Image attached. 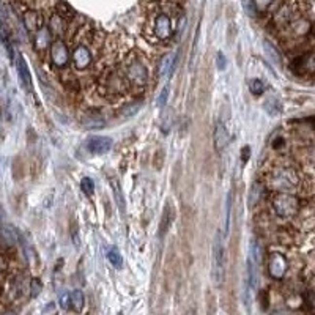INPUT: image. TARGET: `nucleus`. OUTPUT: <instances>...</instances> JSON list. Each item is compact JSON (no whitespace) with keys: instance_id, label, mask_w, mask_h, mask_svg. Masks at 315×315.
Here are the masks:
<instances>
[{"instance_id":"15","label":"nucleus","mask_w":315,"mask_h":315,"mask_svg":"<svg viewBox=\"0 0 315 315\" xmlns=\"http://www.w3.org/2000/svg\"><path fill=\"white\" fill-rule=\"evenodd\" d=\"M106 257L115 268H122L123 266V257H122V254H120V251L117 249V247H111V249H107Z\"/></svg>"},{"instance_id":"2","label":"nucleus","mask_w":315,"mask_h":315,"mask_svg":"<svg viewBox=\"0 0 315 315\" xmlns=\"http://www.w3.org/2000/svg\"><path fill=\"white\" fill-rule=\"evenodd\" d=\"M273 206L280 218H293L299 210V200L293 194L279 192L273 199Z\"/></svg>"},{"instance_id":"23","label":"nucleus","mask_w":315,"mask_h":315,"mask_svg":"<svg viewBox=\"0 0 315 315\" xmlns=\"http://www.w3.org/2000/svg\"><path fill=\"white\" fill-rule=\"evenodd\" d=\"M139 109H140V103H132L130 106H126L125 109L122 111V115L123 117H132L134 113H137Z\"/></svg>"},{"instance_id":"7","label":"nucleus","mask_w":315,"mask_h":315,"mask_svg":"<svg viewBox=\"0 0 315 315\" xmlns=\"http://www.w3.org/2000/svg\"><path fill=\"white\" fill-rule=\"evenodd\" d=\"M112 148V139L104 136H92L87 140V150L93 155H104Z\"/></svg>"},{"instance_id":"22","label":"nucleus","mask_w":315,"mask_h":315,"mask_svg":"<svg viewBox=\"0 0 315 315\" xmlns=\"http://www.w3.org/2000/svg\"><path fill=\"white\" fill-rule=\"evenodd\" d=\"M249 89L252 92V95H256V96H260L262 93L265 92V84L262 82L260 79H252L251 82H249Z\"/></svg>"},{"instance_id":"29","label":"nucleus","mask_w":315,"mask_h":315,"mask_svg":"<svg viewBox=\"0 0 315 315\" xmlns=\"http://www.w3.org/2000/svg\"><path fill=\"white\" fill-rule=\"evenodd\" d=\"M216 66L219 71H224L225 66H227V58L222 52H218V57H216Z\"/></svg>"},{"instance_id":"20","label":"nucleus","mask_w":315,"mask_h":315,"mask_svg":"<svg viewBox=\"0 0 315 315\" xmlns=\"http://www.w3.org/2000/svg\"><path fill=\"white\" fill-rule=\"evenodd\" d=\"M71 306L76 311H80L84 307V293L80 290L71 292Z\"/></svg>"},{"instance_id":"34","label":"nucleus","mask_w":315,"mask_h":315,"mask_svg":"<svg viewBox=\"0 0 315 315\" xmlns=\"http://www.w3.org/2000/svg\"><path fill=\"white\" fill-rule=\"evenodd\" d=\"M186 315H196V312H194V311H189Z\"/></svg>"},{"instance_id":"5","label":"nucleus","mask_w":315,"mask_h":315,"mask_svg":"<svg viewBox=\"0 0 315 315\" xmlns=\"http://www.w3.org/2000/svg\"><path fill=\"white\" fill-rule=\"evenodd\" d=\"M126 79L137 87L145 85L147 80H148V71H147L144 63H140L136 60V62H131L128 68H126Z\"/></svg>"},{"instance_id":"10","label":"nucleus","mask_w":315,"mask_h":315,"mask_svg":"<svg viewBox=\"0 0 315 315\" xmlns=\"http://www.w3.org/2000/svg\"><path fill=\"white\" fill-rule=\"evenodd\" d=\"M73 63L77 70H85L89 68L92 63V54L89 51V48L84 44H79L77 48L73 52Z\"/></svg>"},{"instance_id":"28","label":"nucleus","mask_w":315,"mask_h":315,"mask_svg":"<svg viewBox=\"0 0 315 315\" xmlns=\"http://www.w3.org/2000/svg\"><path fill=\"white\" fill-rule=\"evenodd\" d=\"M167 98H169V87H164L163 90H161V95L158 98V106L163 107L167 104Z\"/></svg>"},{"instance_id":"9","label":"nucleus","mask_w":315,"mask_h":315,"mask_svg":"<svg viewBox=\"0 0 315 315\" xmlns=\"http://www.w3.org/2000/svg\"><path fill=\"white\" fill-rule=\"evenodd\" d=\"M213 139H214V148H216V151L221 153L227 148V145L230 142V136H229V131H227V126L222 122H218L216 126H214Z\"/></svg>"},{"instance_id":"26","label":"nucleus","mask_w":315,"mask_h":315,"mask_svg":"<svg viewBox=\"0 0 315 315\" xmlns=\"http://www.w3.org/2000/svg\"><path fill=\"white\" fill-rule=\"evenodd\" d=\"M243 8L249 16H256L257 10H256V5H254V0H243Z\"/></svg>"},{"instance_id":"8","label":"nucleus","mask_w":315,"mask_h":315,"mask_svg":"<svg viewBox=\"0 0 315 315\" xmlns=\"http://www.w3.org/2000/svg\"><path fill=\"white\" fill-rule=\"evenodd\" d=\"M173 33L172 29V21L167 15H158V18L155 19V35L161 41H166L169 39Z\"/></svg>"},{"instance_id":"4","label":"nucleus","mask_w":315,"mask_h":315,"mask_svg":"<svg viewBox=\"0 0 315 315\" xmlns=\"http://www.w3.org/2000/svg\"><path fill=\"white\" fill-rule=\"evenodd\" d=\"M51 60L57 68H65L70 63V51L62 39H56L51 44Z\"/></svg>"},{"instance_id":"1","label":"nucleus","mask_w":315,"mask_h":315,"mask_svg":"<svg viewBox=\"0 0 315 315\" xmlns=\"http://www.w3.org/2000/svg\"><path fill=\"white\" fill-rule=\"evenodd\" d=\"M225 278V252H224V243L222 235L218 233L216 241L213 246V280L218 287L224 284Z\"/></svg>"},{"instance_id":"33","label":"nucleus","mask_w":315,"mask_h":315,"mask_svg":"<svg viewBox=\"0 0 315 315\" xmlns=\"http://www.w3.org/2000/svg\"><path fill=\"white\" fill-rule=\"evenodd\" d=\"M312 309H314V311H315V298H314V299H312Z\"/></svg>"},{"instance_id":"24","label":"nucleus","mask_w":315,"mask_h":315,"mask_svg":"<svg viewBox=\"0 0 315 315\" xmlns=\"http://www.w3.org/2000/svg\"><path fill=\"white\" fill-rule=\"evenodd\" d=\"M273 3V0H254V5H256V10L259 13H263L270 8V5Z\"/></svg>"},{"instance_id":"16","label":"nucleus","mask_w":315,"mask_h":315,"mask_svg":"<svg viewBox=\"0 0 315 315\" xmlns=\"http://www.w3.org/2000/svg\"><path fill=\"white\" fill-rule=\"evenodd\" d=\"M263 48H265V52H266L268 58H270L274 65H280V63H282V58H280V54L278 52V49L274 48V46H273L270 41H263Z\"/></svg>"},{"instance_id":"3","label":"nucleus","mask_w":315,"mask_h":315,"mask_svg":"<svg viewBox=\"0 0 315 315\" xmlns=\"http://www.w3.org/2000/svg\"><path fill=\"white\" fill-rule=\"evenodd\" d=\"M268 182H270V186L273 189L284 192L285 189H292L298 183V177L292 169H278L271 173Z\"/></svg>"},{"instance_id":"31","label":"nucleus","mask_w":315,"mask_h":315,"mask_svg":"<svg viewBox=\"0 0 315 315\" xmlns=\"http://www.w3.org/2000/svg\"><path fill=\"white\" fill-rule=\"evenodd\" d=\"M249 153H251V148L247 145L241 150V159H243V163H246V161L249 159Z\"/></svg>"},{"instance_id":"35","label":"nucleus","mask_w":315,"mask_h":315,"mask_svg":"<svg viewBox=\"0 0 315 315\" xmlns=\"http://www.w3.org/2000/svg\"><path fill=\"white\" fill-rule=\"evenodd\" d=\"M5 315H15V314H5Z\"/></svg>"},{"instance_id":"13","label":"nucleus","mask_w":315,"mask_h":315,"mask_svg":"<svg viewBox=\"0 0 315 315\" xmlns=\"http://www.w3.org/2000/svg\"><path fill=\"white\" fill-rule=\"evenodd\" d=\"M35 46L38 51H44L48 46H51V30L48 27H41V29L37 32Z\"/></svg>"},{"instance_id":"21","label":"nucleus","mask_w":315,"mask_h":315,"mask_svg":"<svg viewBox=\"0 0 315 315\" xmlns=\"http://www.w3.org/2000/svg\"><path fill=\"white\" fill-rule=\"evenodd\" d=\"M80 189H82L85 196H92V194L95 192V182L89 177L82 178V182H80Z\"/></svg>"},{"instance_id":"19","label":"nucleus","mask_w":315,"mask_h":315,"mask_svg":"<svg viewBox=\"0 0 315 315\" xmlns=\"http://www.w3.org/2000/svg\"><path fill=\"white\" fill-rule=\"evenodd\" d=\"M301 62V68L307 73H314L315 71V54H309V56H306L299 60Z\"/></svg>"},{"instance_id":"32","label":"nucleus","mask_w":315,"mask_h":315,"mask_svg":"<svg viewBox=\"0 0 315 315\" xmlns=\"http://www.w3.org/2000/svg\"><path fill=\"white\" fill-rule=\"evenodd\" d=\"M3 265H5V263H3V260L0 259V270H2V268H3Z\"/></svg>"},{"instance_id":"14","label":"nucleus","mask_w":315,"mask_h":315,"mask_svg":"<svg viewBox=\"0 0 315 315\" xmlns=\"http://www.w3.org/2000/svg\"><path fill=\"white\" fill-rule=\"evenodd\" d=\"M24 24L27 27V30H39L41 27H39V16L37 15L35 11H27L25 15H24Z\"/></svg>"},{"instance_id":"11","label":"nucleus","mask_w":315,"mask_h":315,"mask_svg":"<svg viewBox=\"0 0 315 315\" xmlns=\"http://www.w3.org/2000/svg\"><path fill=\"white\" fill-rule=\"evenodd\" d=\"M175 62H177V56L175 54H166V56L161 58L159 66H158V76L161 79H166L172 74L173 68H175Z\"/></svg>"},{"instance_id":"6","label":"nucleus","mask_w":315,"mask_h":315,"mask_svg":"<svg viewBox=\"0 0 315 315\" xmlns=\"http://www.w3.org/2000/svg\"><path fill=\"white\" fill-rule=\"evenodd\" d=\"M287 259L279 252H274L268 259V273L273 279H282L284 274L287 273Z\"/></svg>"},{"instance_id":"27","label":"nucleus","mask_w":315,"mask_h":315,"mask_svg":"<svg viewBox=\"0 0 315 315\" xmlns=\"http://www.w3.org/2000/svg\"><path fill=\"white\" fill-rule=\"evenodd\" d=\"M51 29H52V32H56V33L62 32V19H60L58 16H54L51 19Z\"/></svg>"},{"instance_id":"25","label":"nucleus","mask_w":315,"mask_h":315,"mask_svg":"<svg viewBox=\"0 0 315 315\" xmlns=\"http://www.w3.org/2000/svg\"><path fill=\"white\" fill-rule=\"evenodd\" d=\"M60 306H62V309H70L71 306V293H62L60 295Z\"/></svg>"},{"instance_id":"12","label":"nucleus","mask_w":315,"mask_h":315,"mask_svg":"<svg viewBox=\"0 0 315 315\" xmlns=\"http://www.w3.org/2000/svg\"><path fill=\"white\" fill-rule=\"evenodd\" d=\"M18 73H19V77H21L22 87L25 90L32 92V76L29 71V66H27L22 56H18Z\"/></svg>"},{"instance_id":"17","label":"nucleus","mask_w":315,"mask_h":315,"mask_svg":"<svg viewBox=\"0 0 315 315\" xmlns=\"http://www.w3.org/2000/svg\"><path fill=\"white\" fill-rule=\"evenodd\" d=\"M265 111L270 113V115H278V113L282 111V106L278 98H270L265 101Z\"/></svg>"},{"instance_id":"30","label":"nucleus","mask_w":315,"mask_h":315,"mask_svg":"<svg viewBox=\"0 0 315 315\" xmlns=\"http://www.w3.org/2000/svg\"><path fill=\"white\" fill-rule=\"evenodd\" d=\"M41 289H43V285H41V282H39L38 279H33L32 280V298H37L38 296V293L41 292Z\"/></svg>"},{"instance_id":"18","label":"nucleus","mask_w":315,"mask_h":315,"mask_svg":"<svg viewBox=\"0 0 315 315\" xmlns=\"http://www.w3.org/2000/svg\"><path fill=\"white\" fill-rule=\"evenodd\" d=\"M230 211H232V194L229 192L225 197V214H224V235H227L230 227Z\"/></svg>"}]
</instances>
